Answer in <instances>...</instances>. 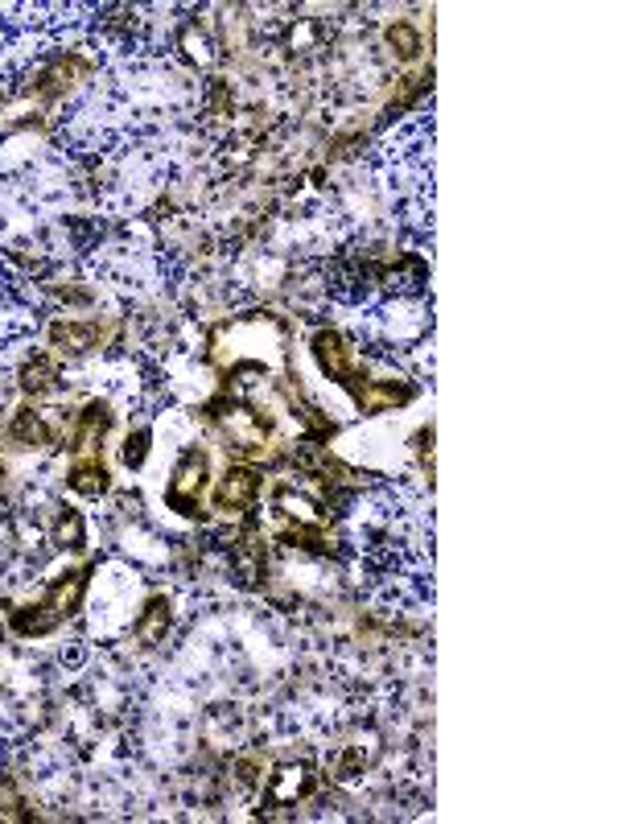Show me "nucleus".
I'll list each match as a JSON object with an SVG mask.
<instances>
[{
	"instance_id": "nucleus-1",
	"label": "nucleus",
	"mask_w": 618,
	"mask_h": 824,
	"mask_svg": "<svg viewBox=\"0 0 618 824\" xmlns=\"http://www.w3.org/2000/svg\"><path fill=\"white\" fill-rule=\"evenodd\" d=\"M87 573H91V569H75V573H62L58 581H50L38 606H25L21 614H13V627H17L21 635H46V631H54L66 614L79 610L83 590H87Z\"/></svg>"
},
{
	"instance_id": "nucleus-9",
	"label": "nucleus",
	"mask_w": 618,
	"mask_h": 824,
	"mask_svg": "<svg viewBox=\"0 0 618 824\" xmlns=\"http://www.w3.org/2000/svg\"><path fill=\"white\" fill-rule=\"evenodd\" d=\"M412 392L408 388H396V384H363L359 392H355V400L367 408V412H384V408H396V404H404Z\"/></svg>"
},
{
	"instance_id": "nucleus-8",
	"label": "nucleus",
	"mask_w": 618,
	"mask_h": 824,
	"mask_svg": "<svg viewBox=\"0 0 618 824\" xmlns=\"http://www.w3.org/2000/svg\"><path fill=\"white\" fill-rule=\"evenodd\" d=\"M108 429H112L108 404H87L83 417H79V429H75V445H71V450H87V445H91L95 437H103Z\"/></svg>"
},
{
	"instance_id": "nucleus-6",
	"label": "nucleus",
	"mask_w": 618,
	"mask_h": 824,
	"mask_svg": "<svg viewBox=\"0 0 618 824\" xmlns=\"http://www.w3.org/2000/svg\"><path fill=\"white\" fill-rule=\"evenodd\" d=\"M71 487L87 499H99V495H108L112 483H108V470H103L99 458H83V462L71 466Z\"/></svg>"
},
{
	"instance_id": "nucleus-2",
	"label": "nucleus",
	"mask_w": 618,
	"mask_h": 824,
	"mask_svg": "<svg viewBox=\"0 0 618 824\" xmlns=\"http://www.w3.org/2000/svg\"><path fill=\"white\" fill-rule=\"evenodd\" d=\"M202 487H206V454H202V450H186L182 462H178V470H174V483H169L165 499H169V507L194 515L190 507L198 503Z\"/></svg>"
},
{
	"instance_id": "nucleus-5",
	"label": "nucleus",
	"mask_w": 618,
	"mask_h": 824,
	"mask_svg": "<svg viewBox=\"0 0 618 824\" xmlns=\"http://www.w3.org/2000/svg\"><path fill=\"white\" fill-rule=\"evenodd\" d=\"M260 499V474L248 466H235L223 474V483L215 491V507L219 511H248Z\"/></svg>"
},
{
	"instance_id": "nucleus-7",
	"label": "nucleus",
	"mask_w": 618,
	"mask_h": 824,
	"mask_svg": "<svg viewBox=\"0 0 618 824\" xmlns=\"http://www.w3.org/2000/svg\"><path fill=\"white\" fill-rule=\"evenodd\" d=\"M54 380H58V363H54V355H46V351H38V355L25 363V371H21V388L33 392V396L50 392Z\"/></svg>"
},
{
	"instance_id": "nucleus-3",
	"label": "nucleus",
	"mask_w": 618,
	"mask_h": 824,
	"mask_svg": "<svg viewBox=\"0 0 618 824\" xmlns=\"http://www.w3.org/2000/svg\"><path fill=\"white\" fill-rule=\"evenodd\" d=\"M29 334H33V318L17 305L13 281L5 277V264H0V355H5L9 347H17V342L29 338Z\"/></svg>"
},
{
	"instance_id": "nucleus-11",
	"label": "nucleus",
	"mask_w": 618,
	"mask_h": 824,
	"mask_svg": "<svg viewBox=\"0 0 618 824\" xmlns=\"http://www.w3.org/2000/svg\"><path fill=\"white\" fill-rule=\"evenodd\" d=\"M54 338H58V342H71V351H87V347H95L99 330H95V326H75V322H66V326H54Z\"/></svg>"
},
{
	"instance_id": "nucleus-12",
	"label": "nucleus",
	"mask_w": 618,
	"mask_h": 824,
	"mask_svg": "<svg viewBox=\"0 0 618 824\" xmlns=\"http://www.w3.org/2000/svg\"><path fill=\"white\" fill-rule=\"evenodd\" d=\"M58 540H62L66 548H83V520H79V511L66 507L62 524H58Z\"/></svg>"
},
{
	"instance_id": "nucleus-14",
	"label": "nucleus",
	"mask_w": 618,
	"mask_h": 824,
	"mask_svg": "<svg viewBox=\"0 0 618 824\" xmlns=\"http://www.w3.org/2000/svg\"><path fill=\"white\" fill-rule=\"evenodd\" d=\"M388 38H392V46H400V54H404V58H412V54H417V50H421V42H417V33H412L408 25H396V29L388 33Z\"/></svg>"
},
{
	"instance_id": "nucleus-4",
	"label": "nucleus",
	"mask_w": 618,
	"mask_h": 824,
	"mask_svg": "<svg viewBox=\"0 0 618 824\" xmlns=\"http://www.w3.org/2000/svg\"><path fill=\"white\" fill-rule=\"evenodd\" d=\"M314 355L322 363V371L330 375V380L347 384L351 380V367H355V347L347 338H342L338 330H318L314 334Z\"/></svg>"
},
{
	"instance_id": "nucleus-13",
	"label": "nucleus",
	"mask_w": 618,
	"mask_h": 824,
	"mask_svg": "<svg viewBox=\"0 0 618 824\" xmlns=\"http://www.w3.org/2000/svg\"><path fill=\"white\" fill-rule=\"evenodd\" d=\"M145 454H149V433H136V437H128V445H124V462L136 470L145 462Z\"/></svg>"
},
{
	"instance_id": "nucleus-10",
	"label": "nucleus",
	"mask_w": 618,
	"mask_h": 824,
	"mask_svg": "<svg viewBox=\"0 0 618 824\" xmlns=\"http://www.w3.org/2000/svg\"><path fill=\"white\" fill-rule=\"evenodd\" d=\"M165 631H169V602H165V598H153V602H149V614L141 618V623H136V635H141L145 643H161Z\"/></svg>"
}]
</instances>
